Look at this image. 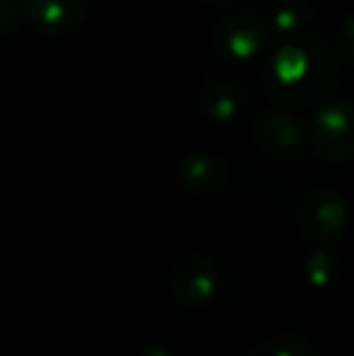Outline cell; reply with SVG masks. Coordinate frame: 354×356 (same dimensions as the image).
I'll list each match as a JSON object with an SVG mask.
<instances>
[{
	"label": "cell",
	"instance_id": "ba28073f",
	"mask_svg": "<svg viewBox=\"0 0 354 356\" xmlns=\"http://www.w3.org/2000/svg\"><path fill=\"white\" fill-rule=\"evenodd\" d=\"M303 134L306 129H303L301 119L282 112V109H267V112L255 114L250 124L252 141L269 153H291L301 145Z\"/></svg>",
	"mask_w": 354,
	"mask_h": 356
},
{
	"label": "cell",
	"instance_id": "8992f818",
	"mask_svg": "<svg viewBox=\"0 0 354 356\" xmlns=\"http://www.w3.org/2000/svg\"><path fill=\"white\" fill-rule=\"evenodd\" d=\"M29 29L47 37H61L86 22L90 0H17Z\"/></svg>",
	"mask_w": 354,
	"mask_h": 356
},
{
	"label": "cell",
	"instance_id": "6da1fadb",
	"mask_svg": "<svg viewBox=\"0 0 354 356\" xmlns=\"http://www.w3.org/2000/svg\"><path fill=\"white\" fill-rule=\"evenodd\" d=\"M337 80V61L323 42L296 37L274 51L267 66V92L282 107H311L330 95Z\"/></svg>",
	"mask_w": 354,
	"mask_h": 356
},
{
	"label": "cell",
	"instance_id": "277c9868",
	"mask_svg": "<svg viewBox=\"0 0 354 356\" xmlns=\"http://www.w3.org/2000/svg\"><path fill=\"white\" fill-rule=\"evenodd\" d=\"M311 145L316 155L330 163H342L354 155V107L347 102H330L313 117Z\"/></svg>",
	"mask_w": 354,
	"mask_h": 356
},
{
	"label": "cell",
	"instance_id": "4fadbf2b",
	"mask_svg": "<svg viewBox=\"0 0 354 356\" xmlns=\"http://www.w3.org/2000/svg\"><path fill=\"white\" fill-rule=\"evenodd\" d=\"M24 24L17 0H0V37H13Z\"/></svg>",
	"mask_w": 354,
	"mask_h": 356
},
{
	"label": "cell",
	"instance_id": "9a60e30c",
	"mask_svg": "<svg viewBox=\"0 0 354 356\" xmlns=\"http://www.w3.org/2000/svg\"><path fill=\"white\" fill-rule=\"evenodd\" d=\"M141 356H172V352H170V349L158 347V344H156V347H148Z\"/></svg>",
	"mask_w": 354,
	"mask_h": 356
},
{
	"label": "cell",
	"instance_id": "7a4b0ae2",
	"mask_svg": "<svg viewBox=\"0 0 354 356\" xmlns=\"http://www.w3.org/2000/svg\"><path fill=\"white\" fill-rule=\"evenodd\" d=\"M272 24L257 8H238L211 24V44L233 58H252L269 44Z\"/></svg>",
	"mask_w": 354,
	"mask_h": 356
},
{
	"label": "cell",
	"instance_id": "5bb4252c",
	"mask_svg": "<svg viewBox=\"0 0 354 356\" xmlns=\"http://www.w3.org/2000/svg\"><path fill=\"white\" fill-rule=\"evenodd\" d=\"M337 47H340V51L354 63V13L345 15V19L340 22V29H337Z\"/></svg>",
	"mask_w": 354,
	"mask_h": 356
},
{
	"label": "cell",
	"instance_id": "8fae6325",
	"mask_svg": "<svg viewBox=\"0 0 354 356\" xmlns=\"http://www.w3.org/2000/svg\"><path fill=\"white\" fill-rule=\"evenodd\" d=\"M306 274L316 286H328L332 282H337L340 277V262H337V254L328 252V250H321V252L311 254L306 264Z\"/></svg>",
	"mask_w": 354,
	"mask_h": 356
},
{
	"label": "cell",
	"instance_id": "7c38bea8",
	"mask_svg": "<svg viewBox=\"0 0 354 356\" xmlns=\"http://www.w3.org/2000/svg\"><path fill=\"white\" fill-rule=\"evenodd\" d=\"M246 356H303V347H298L289 337H274L257 342L255 347L248 349Z\"/></svg>",
	"mask_w": 354,
	"mask_h": 356
},
{
	"label": "cell",
	"instance_id": "52a82bcc",
	"mask_svg": "<svg viewBox=\"0 0 354 356\" xmlns=\"http://www.w3.org/2000/svg\"><path fill=\"white\" fill-rule=\"evenodd\" d=\"M175 179L184 192L194 197H214L228 182V165L221 155L209 150L184 153L175 165Z\"/></svg>",
	"mask_w": 354,
	"mask_h": 356
},
{
	"label": "cell",
	"instance_id": "5b68a950",
	"mask_svg": "<svg viewBox=\"0 0 354 356\" xmlns=\"http://www.w3.org/2000/svg\"><path fill=\"white\" fill-rule=\"evenodd\" d=\"M168 289L184 308H199L209 303L216 291V267L199 252L179 254L168 274Z\"/></svg>",
	"mask_w": 354,
	"mask_h": 356
},
{
	"label": "cell",
	"instance_id": "30bf717a",
	"mask_svg": "<svg viewBox=\"0 0 354 356\" xmlns=\"http://www.w3.org/2000/svg\"><path fill=\"white\" fill-rule=\"evenodd\" d=\"M313 15L316 10L311 0H279L269 15V24H272V32L296 39L313 22Z\"/></svg>",
	"mask_w": 354,
	"mask_h": 356
},
{
	"label": "cell",
	"instance_id": "9c48e42d",
	"mask_svg": "<svg viewBox=\"0 0 354 356\" xmlns=\"http://www.w3.org/2000/svg\"><path fill=\"white\" fill-rule=\"evenodd\" d=\"M197 104L202 109L204 117L214 119V122H228L231 117H236L238 109L243 104V95L238 90V85L228 83V80L214 78L199 88Z\"/></svg>",
	"mask_w": 354,
	"mask_h": 356
},
{
	"label": "cell",
	"instance_id": "3957f363",
	"mask_svg": "<svg viewBox=\"0 0 354 356\" xmlns=\"http://www.w3.org/2000/svg\"><path fill=\"white\" fill-rule=\"evenodd\" d=\"M350 207L347 199L332 187H318L301 199L296 209V225L313 243H328L337 238L347 225Z\"/></svg>",
	"mask_w": 354,
	"mask_h": 356
},
{
	"label": "cell",
	"instance_id": "2e32d148",
	"mask_svg": "<svg viewBox=\"0 0 354 356\" xmlns=\"http://www.w3.org/2000/svg\"><path fill=\"white\" fill-rule=\"evenodd\" d=\"M204 3L216 5V8H228V5H236V3H241V0H204Z\"/></svg>",
	"mask_w": 354,
	"mask_h": 356
}]
</instances>
